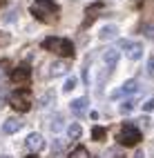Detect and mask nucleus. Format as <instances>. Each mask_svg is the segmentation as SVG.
Here are the masks:
<instances>
[{
    "mask_svg": "<svg viewBox=\"0 0 154 158\" xmlns=\"http://www.w3.org/2000/svg\"><path fill=\"white\" fill-rule=\"evenodd\" d=\"M34 18H38L40 23H54L58 18V5L54 0H34L32 7H29Z\"/></svg>",
    "mask_w": 154,
    "mask_h": 158,
    "instance_id": "obj_1",
    "label": "nucleus"
},
{
    "mask_svg": "<svg viewBox=\"0 0 154 158\" xmlns=\"http://www.w3.org/2000/svg\"><path fill=\"white\" fill-rule=\"evenodd\" d=\"M43 47L58 54V56H63V58H74V45L67 38H45Z\"/></svg>",
    "mask_w": 154,
    "mask_h": 158,
    "instance_id": "obj_2",
    "label": "nucleus"
},
{
    "mask_svg": "<svg viewBox=\"0 0 154 158\" xmlns=\"http://www.w3.org/2000/svg\"><path fill=\"white\" fill-rule=\"evenodd\" d=\"M9 102H11V107L16 111H29V109H32V105H34V96H32V91H29L27 87H18L11 94Z\"/></svg>",
    "mask_w": 154,
    "mask_h": 158,
    "instance_id": "obj_3",
    "label": "nucleus"
},
{
    "mask_svg": "<svg viewBox=\"0 0 154 158\" xmlns=\"http://www.w3.org/2000/svg\"><path fill=\"white\" fill-rule=\"evenodd\" d=\"M139 140H141V131L136 125H132V123L123 125V129L118 131V143L125 147H134V145H139Z\"/></svg>",
    "mask_w": 154,
    "mask_h": 158,
    "instance_id": "obj_4",
    "label": "nucleus"
},
{
    "mask_svg": "<svg viewBox=\"0 0 154 158\" xmlns=\"http://www.w3.org/2000/svg\"><path fill=\"white\" fill-rule=\"evenodd\" d=\"M121 49H125L130 60H139L143 56V45L141 43H130V40H121Z\"/></svg>",
    "mask_w": 154,
    "mask_h": 158,
    "instance_id": "obj_5",
    "label": "nucleus"
},
{
    "mask_svg": "<svg viewBox=\"0 0 154 158\" xmlns=\"http://www.w3.org/2000/svg\"><path fill=\"white\" fill-rule=\"evenodd\" d=\"M11 80L16 82V85H27L29 80H32V69H29L27 65H20L11 71Z\"/></svg>",
    "mask_w": 154,
    "mask_h": 158,
    "instance_id": "obj_6",
    "label": "nucleus"
},
{
    "mask_svg": "<svg viewBox=\"0 0 154 158\" xmlns=\"http://www.w3.org/2000/svg\"><path fill=\"white\" fill-rule=\"evenodd\" d=\"M67 69H69V62L67 60H54L49 65V76H63V73H67Z\"/></svg>",
    "mask_w": 154,
    "mask_h": 158,
    "instance_id": "obj_7",
    "label": "nucleus"
},
{
    "mask_svg": "<svg viewBox=\"0 0 154 158\" xmlns=\"http://www.w3.org/2000/svg\"><path fill=\"white\" fill-rule=\"evenodd\" d=\"M27 147L32 149L34 154L40 152V149H45V140H43V136L40 134H29L27 136Z\"/></svg>",
    "mask_w": 154,
    "mask_h": 158,
    "instance_id": "obj_8",
    "label": "nucleus"
},
{
    "mask_svg": "<svg viewBox=\"0 0 154 158\" xmlns=\"http://www.w3.org/2000/svg\"><path fill=\"white\" fill-rule=\"evenodd\" d=\"M136 91H139V82L136 80H125L114 96H130V94H136Z\"/></svg>",
    "mask_w": 154,
    "mask_h": 158,
    "instance_id": "obj_9",
    "label": "nucleus"
},
{
    "mask_svg": "<svg viewBox=\"0 0 154 158\" xmlns=\"http://www.w3.org/2000/svg\"><path fill=\"white\" fill-rule=\"evenodd\" d=\"M69 109H71V114H74V116H85V111H87V98H76V100H71Z\"/></svg>",
    "mask_w": 154,
    "mask_h": 158,
    "instance_id": "obj_10",
    "label": "nucleus"
},
{
    "mask_svg": "<svg viewBox=\"0 0 154 158\" xmlns=\"http://www.w3.org/2000/svg\"><path fill=\"white\" fill-rule=\"evenodd\" d=\"M20 129H23V120H20V118H7L5 125H2V131L5 134H16Z\"/></svg>",
    "mask_w": 154,
    "mask_h": 158,
    "instance_id": "obj_11",
    "label": "nucleus"
},
{
    "mask_svg": "<svg viewBox=\"0 0 154 158\" xmlns=\"http://www.w3.org/2000/svg\"><path fill=\"white\" fill-rule=\"evenodd\" d=\"M103 62H105L107 69L116 67V62H118V51H116V49H105V51H103Z\"/></svg>",
    "mask_w": 154,
    "mask_h": 158,
    "instance_id": "obj_12",
    "label": "nucleus"
},
{
    "mask_svg": "<svg viewBox=\"0 0 154 158\" xmlns=\"http://www.w3.org/2000/svg\"><path fill=\"white\" fill-rule=\"evenodd\" d=\"M116 36H118V27H114V25H105L101 29V34H98L101 40H114Z\"/></svg>",
    "mask_w": 154,
    "mask_h": 158,
    "instance_id": "obj_13",
    "label": "nucleus"
},
{
    "mask_svg": "<svg viewBox=\"0 0 154 158\" xmlns=\"http://www.w3.org/2000/svg\"><path fill=\"white\" fill-rule=\"evenodd\" d=\"M80 134H83V129H80V125H78V123H71L69 127H67V136H69L71 140H78V138H80Z\"/></svg>",
    "mask_w": 154,
    "mask_h": 158,
    "instance_id": "obj_14",
    "label": "nucleus"
},
{
    "mask_svg": "<svg viewBox=\"0 0 154 158\" xmlns=\"http://www.w3.org/2000/svg\"><path fill=\"white\" fill-rule=\"evenodd\" d=\"M60 127H63V116H60V114H56L54 118L49 120V129H51V131H58Z\"/></svg>",
    "mask_w": 154,
    "mask_h": 158,
    "instance_id": "obj_15",
    "label": "nucleus"
},
{
    "mask_svg": "<svg viewBox=\"0 0 154 158\" xmlns=\"http://www.w3.org/2000/svg\"><path fill=\"white\" fill-rule=\"evenodd\" d=\"M54 98H56V96H54V91H47L45 96H40V98H38V107H47V105L54 100Z\"/></svg>",
    "mask_w": 154,
    "mask_h": 158,
    "instance_id": "obj_16",
    "label": "nucleus"
},
{
    "mask_svg": "<svg viewBox=\"0 0 154 158\" xmlns=\"http://www.w3.org/2000/svg\"><path fill=\"white\" fill-rule=\"evenodd\" d=\"M69 158H89V152L85 149V147H76V149L69 154Z\"/></svg>",
    "mask_w": 154,
    "mask_h": 158,
    "instance_id": "obj_17",
    "label": "nucleus"
},
{
    "mask_svg": "<svg viewBox=\"0 0 154 158\" xmlns=\"http://www.w3.org/2000/svg\"><path fill=\"white\" fill-rule=\"evenodd\" d=\"M134 100H125V102H123L121 105V114H132V111H134Z\"/></svg>",
    "mask_w": 154,
    "mask_h": 158,
    "instance_id": "obj_18",
    "label": "nucleus"
},
{
    "mask_svg": "<svg viewBox=\"0 0 154 158\" xmlns=\"http://www.w3.org/2000/svg\"><path fill=\"white\" fill-rule=\"evenodd\" d=\"M16 14H18V9H16V7H11V9H9V11L5 14V18H2V20H5V23H14V20H16Z\"/></svg>",
    "mask_w": 154,
    "mask_h": 158,
    "instance_id": "obj_19",
    "label": "nucleus"
},
{
    "mask_svg": "<svg viewBox=\"0 0 154 158\" xmlns=\"http://www.w3.org/2000/svg\"><path fill=\"white\" fill-rule=\"evenodd\" d=\"M76 85H78V80L71 76V78H67V80H65V87H63V89H65V91H71V89H76Z\"/></svg>",
    "mask_w": 154,
    "mask_h": 158,
    "instance_id": "obj_20",
    "label": "nucleus"
},
{
    "mask_svg": "<svg viewBox=\"0 0 154 158\" xmlns=\"http://www.w3.org/2000/svg\"><path fill=\"white\" fill-rule=\"evenodd\" d=\"M92 136H94V140H103V138H105V129H103V127H94Z\"/></svg>",
    "mask_w": 154,
    "mask_h": 158,
    "instance_id": "obj_21",
    "label": "nucleus"
},
{
    "mask_svg": "<svg viewBox=\"0 0 154 158\" xmlns=\"http://www.w3.org/2000/svg\"><path fill=\"white\" fill-rule=\"evenodd\" d=\"M143 34L154 40V25H143Z\"/></svg>",
    "mask_w": 154,
    "mask_h": 158,
    "instance_id": "obj_22",
    "label": "nucleus"
},
{
    "mask_svg": "<svg viewBox=\"0 0 154 158\" xmlns=\"http://www.w3.org/2000/svg\"><path fill=\"white\" fill-rule=\"evenodd\" d=\"M145 73H148L150 78H154V56H152V58H150V62H148V69H145Z\"/></svg>",
    "mask_w": 154,
    "mask_h": 158,
    "instance_id": "obj_23",
    "label": "nucleus"
},
{
    "mask_svg": "<svg viewBox=\"0 0 154 158\" xmlns=\"http://www.w3.org/2000/svg\"><path fill=\"white\" fill-rule=\"evenodd\" d=\"M143 111H154V98H150V100L143 102Z\"/></svg>",
    "mask_w": 154,
    "mask_h": 158,
    "instance_id": "obj_24",
    "label": "nucleus"
},
{
    "mask_svg": "<svg viewBox=\"0 0 154 158\" xmlns=\"http://www.w3.org/2000/svg\"><path fill=\"white\" fill-rule=\"evenodd\" d=\"M9 40H11V38H9V36L5 34V31H0V47H5V45H9Z\"/></svg>",
    "mask_w": 154,
    "mask_h": 158,
    "instance_id": "obj_25",
    "label": "nucleus"
},
{
    "mask_svg": "<svg viewBox=\"0 0 154 158\" xmlns=\"http://www.w3.org/2000/svg\"><path fill=\"white\" fill-rule=\"evenodd\" d=\"M134 158H143V152H136V156Z\"/></svg>",
    "mask_w": 154,
    "mask_h": 158,
    "instance_id": "obj_26",
    "label": "nucleus"
},
{
    "mask_svg": "<svg viewBox=\"0 0 154 158\" xmlns=\"http://www.w3.org/2000/svg\"><path fill=\"white\" fill-rule=\"evenodd\" d=\"M27 158H38V156H36V154H32V156H27Z\"/></svg>",
    "mask_w": 154,
    "mask_h": 158,
    "instance_id": "obj_27",
    "label": "nucleus"
},
{
    "mask_svg": "<svg viewBox=\"0 0 154 158\" xmlns=\"http://www.w3.org/2000/svg\"><path fill=\"white\" fill-rule=\"evenodd\" d=\"M0 158H11V156H7V154H5V156H0Z\"/></svg>",
    "mask_w": 154,
    "mask_h": 158,
    "instance_id": "obj_28",
    "label": "nucleus"
}]
</instances>
